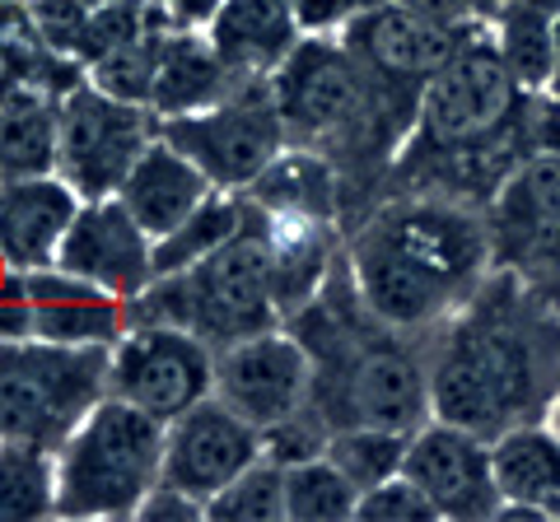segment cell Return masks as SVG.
<instances>
[{
	"mask_svg": "<svg viewBox=\"0 0 560 522\" xmlns=\"http://www.w3.org/2000/svg\"><path fill=\"white\" fill-rule=\"evenodd\" d=\"M430 345V415L486 439L547 420L560 402V318L500 266Z\"/></svg>",
	"mask_w": 560,
	"mask_h": 522,
	"instance_id": "obj_1",
	"label": "cell"
},
{
	"mask_svg": "<svg viewBox=\"0 0 560 522\" xmlns=\"http://www.w3.org/2000/svg\"><path fill=\"white\" fill-rule=\"evenodd\" d=\"M495 266L486 220L444 191L388 201L346 248L360 304L393 332H425L453 318Z\"/></svg>",
	"mask_w": 560,
	"mask_h": 522,
	"instance_id": "obj_2",
	"label": "cell"
},
{
	"mask_svg": "<svg viewBox=\"0 0 560 522\" xmlns=\"http://www.w3.org/2000/svg\"><path fill=\"white\" fill-rule=\"evenodd\" d=\"M248 197V191H243ZM131 322H173L206 336L210 345H230L238 336L280 327L271 299V215L248 197L243 229L183 275H154L127 304Z\"/></svg>",
	"mask_w": 560,
	"mask_h": 522,
	"instance_id": "obj_3",
	"label": "cell"
},
{
	"mask_svg": "<svg viewBox=\"0 0 560 522\" xmlns=\"http://www.w3.org/2000/svg\"><path fill=\"white\" fill-rule=\"evenodd\" d=\"M160 481L164 420L108 392L57 448V518H136Z\"/></svg>",
	"mask_w": 560,
	"mask_h": 522,
	"instance_id": "obj_4",
	"label": "cell"
},
{
	"mask_svg": "<svg viewBox=\"0 0 560 522\" xmlns=\"http://www.w3.org/2000/svg\"><path fill=\"white\" fill-rule=\"evenodd\" d=\"M108 396V345L0 341V439L57 452Z\"/></svg>",
	"mask_w": 560,
	"mask_h": 522,
	"instance_id": "obj_5",
	"label": "cell"
},
{
	"mask_svg": "<svg viewBox=\"0 0 560 522\" xmlns=\"http://www.w3.org/2000/svg\"><path fill=\"white\" fill-rule=\"evenodd\" d=\"M267 90L294 145H323L355 135V127L374 121L378 112V84L364 71V61L346 47L341 33L337 38L304 33L290 57L276 66Z\"/></svg>",
	"mask_w": 560,
	"mask_h": 522,
	"instance_id": "obj_6",
	"label": "cell"
},
{
	"mask_svg": "<svg viewBox=\"0 0 560 522\" xmlns=\"http://www.w3.org/2000/svg\"><path fill=\"white\" fill-rule=\"evenodd\" d=\"M154 135L160 117L150 108L113 98L84 80L57 103V173L80 191V201H108Z\"/></svg>",
	"mask_w": 560,
	"mask_h": 522,
	"instance_id": "obj_7",
	"label": "cell"
},
{
	"mask_svg": "<svg viewBox=\"0 0 560 522\" xmlns=\"http://www.w3.org/2000/svg\"><path fill=\"white\" fill-rule=\"evenodd\" d=\"M108 392L168 425L215 392V345L173 322H131L108 345Z\"/></svg>",
	"mask_w": 560,
	"mask_h": 522,
	"instance_id": "obj_8",
	"label": "cell"
},
{
	"mask_svg": "<svg viewBox=\"0 0 560 522\" xmlns=\"http://www.w3.org/2000/svg\"><path fill=\"white\" fill-rule=\"evenodd\" d=\"M160 135L168 145H178L220 191H248L257 173L290 145V131L276 112L267 84H248L215 108L164 117Z\"/></svg>",
	"mask_w": 560,
	"mask_h": 522,
	"instance_id": "obj_9",
	"label": "cell"
},
{
	"mask_svg": "<svg viewBox=\"0 0 560 522\" xmlns=\"http://www.w3.org/2000/svg\"><path fill=\"white\" fill-rule=\"evenodd\" d=\"M215 396L243 420L267 429L313 396V355L285 322L238 336L215 351Z\"/></svg>",
	"mask_w": 560,
	"mask_h": 522,
	"instance_id": "obj_10",
	"label": "cell"
},
{
	"mask_svg": "<svg viewBox=\"0 0 560 522\" xmlns=\"http://www.w3.org/2000/svg\"><path fill=\"white\" fill-rule=\"evenodd\" d=\"M401 472L425 490L440 522H481L500 513L495 452H490V439L477 429L430 415L420 429H411Z\"/></svg>",
	"mask_w": 560,
	"mask_h": 522,
	"instance_id": "obj_11",
	"label": "cell"
},
{
	"mask_svg": "<svg viewBox=\"0 0 560 522\" xmlns=\"http://www.w3.org/2000/svg\"><path fill=\"white\" fill-rule=\"evenodd\" d=\"M471 28L477 24H448L425 10L401 5V0H378V5L350 14L341 38L364 61V71L374 75L378 90L383 84H401V90L420 94V84L458 51V43Z\"/></svg>",
	"mask_w": 560,
	"mask_h": 522,
	"instance_id": "obj_12",
	"label": "cell"
},
{
	"mask_svg": "<svg viewBox=\"0 0 560 522\" xmlns=\"http://www.w3.org/2000/svg\"><path fill=\"white\" fill-rule=\"evenodd\" d=\"M490 252L510 271L560 261V154H528L490 191Z\"/></svg>",
	"mask_w": 560,
	"mask_h": 522,
	"instance_id": "obj_13",
	"label": "cell"
},
{
	"mask_svg": "<svg viewBox=\"0 0 560 522\" xmlns=\"http://www.w3.org/2000/svg\"><path fill=\"white\" fill-rule=\"evenodd\" d=\"M261 458V434L215 392L164 425V481L183 485L201 503L238 481Z\"/></svg>",
	"mask_w": 560,
	"mask_h": 522,
	"instance_id": "obj_14",
	"label": "cell"
},
{
	"mask_svg": "<svg viewBox=\"0 0 560 522\" xmlns=\"http://www.w3.org/2000/svg\"><path fill=\"white\" fill-rule=\"evenodd\" d=\"M57 261L66 271H75L80 281H90L94 289L131 304L154 281V238L140 229L136 215L117 197L84 201Z\"/></svg>",
	"mask_w": 560,
	"mask_h": 522,
	"instance_id": "obj_15",
	"label": "cell"
},
{
	"mask_svg": "<svg viewBox=\"0 0 560 522\" xmlns=\"http://www.w3.org/2000/svg\"><path fill=\"white\" fill-rule=\"evenodd\" d=\"M80 205V191L61 173L0 178V257L20 271L57 261Z\"/></svg>",
	"mask_w": 560,
	"mask_h": 522,
	"instance_id": "obj_16",
	"label": "cell"
},
{
	"mask_svg": "<svg viewBox=\"0 0 560 522\" xmlns=\"http://www.w3.org/2000/svg\"><path fill=\"white\" fill-rule=\"evenodd\" d=\"M490 452H495V481H500L495 518L560 522V425L551 415L495 434Z\"/></svg>",
	"mask_w": 560,
	"mask_h": 522,
	"instance_id": "obj_17",
	"label": "cell"
},
{
	"mask_svg": "<svg viewBox=\"0 0 560 522\" xmlns=\"http://www.w3.org/2000/svg\"><path fill=\"white\" fill-rule=\"evenodd\" d=\"M206 38L238 90H248V84H267L276 75V66L304 38V28L294 20L290 0H224Z\"/></svg>",
	"mask_w": 560,
	"mask_h": 522,
	"instance_id": "obj_18",
	"label": "cell"
},
{
	"mask_svg": "<svg viewBox=\"0 0 560 522\" xmlns=\"http://www.w3.org/2000/svg\"><path fill=\"white\" fill-rule=\"evenodd\" d=\"M210 191H215V182H210L178 145H168L164 135H154V141L145 145V154L136 159L131 178L121 182L117 201L136 215V224L150 238H160L168 229H178Z\"/></svg>",
	"mask_w": 560,
	"mask_h": 522,
	"instance_id": "obj_19",
	"label": "cell"
},
{
	"mask_svg": "<svg viewBox=\"0 0 560 522\" xmlns=\"http://www.w3.org/2000/svg\"><path fill=\"white\" fill-rule=\"evenodd\" d=\"M230 94H238L234 75L224 71V61L215 57L206 33L197 28H168L164 51H160V71H154V94L150 112L154 117H187L201 108H215Z\"/></svg>",
	"mask_w": 560,
	"mask_h": 522,
	"instance_id": "obj_20",
	"label": "cell"
},
{
	"mask_svg": "<svg viewBox=\"0 0 560 522\" xmlns=\"http://www.w3.org/2000/svg\"><path fill=\"white\" fill-rule=\"evenodd\" d=\"M337 248H331L327 220H280L271 215V299L280 308V322L304 312L327 281L337 275Z\"/></svg>",
	"mask_w": 560,
	"mask_h": 522,
	"instance_id": "obj_21",
	"label": "cell"
},
{
	"mask_svg": "<svg viewBox=\"0 0 560 522\" xmlns=\"http://www.w3.org/2000/svg\"><path fill=\"white\" fill-rule=\"evenodd\" d=\"M486 28L523 90L547 94L560 71V0H510Z\"/></svg>",
	"mask_w": 560,
	"mask_h": 522,
	"instance_id": "obj_22",
	"label": "cell"
},
{
	"mask_svg": "<svg viewBox=\"0 0 560 522\" xmlns=\"http://www.w3.org/2000/svg\"><path fill=\"white\" fill-rule=\"evenodd\" d=\"M248 197L267 215H280V220H327L331 224V215H337V178H331V164L323 159L318 145L290 141L257 173Z\"/></svg>",
	"mask_w": 560,
	"mask_h": 522,
	"instance_id": "obj_23",
	"label": "cell"
},
{
	"mask_svg": "<svg viewBox=\"0 0 560 522\" xmlns=\"http://www.w3.org/2000/svg\"><path fill=\"white\" fill-rule=\"evenodd\" d=\"M243 215H248V197L215 187L178 229L154 238V275H183L197 266V261H206L210 252H220L224 242L243 229Z\"/></svg>",
	"mask_w": 560,
	"mask_h": 522,
	"instance_id": "obj_24",
	"label": "cell"
},
{
	"mask_svg": "<svg viewBox=\"0 0 560 522\" xmlns=\"http://www.w3.org/2000/svg\"><path fill=\"white\" fill-rule=\"evenodd\" d=\"M57 173V98L14 94L0 103V178Z\"/></svg>",
	"mask_w": 560,
	"mask_h": 522,
	"instance_id": "obj_25",
	"label": "cell"
},
{
	"mask_svg": "<svg viewBox=\"0 0 560 522\" xmlns=\"http://www.w3.org/2000/svg\"><path fill=\"white\" fill-rule=\"evenodd\" d=\"M57 518V452L0 439V522Z\"/></svg>",
	"mask_w": 560,
	"mask_h": 522,
	"instance_id": "obj_26",
	"label": "cell"
},
{
	"mask_svg": "<svg viewBox=\"0 0 560 522\" xmlns=\"http://www.w3.org/2000/svg\"><path fill=\"white\" fill-rule=\"evenodd\" d=\"M131 327L127 299L113 294H75V299L57 304H33V336L61 341V345H113Z\"/></svg>",
	"mask_w": 560,
	"mask_h": 522,
	"instance_id": "obj_27",
	"label": "cell"
},
{
	"mask_svg": "<svg viewBox=\"0 0 560 522\" xmlns=\"http://www.w3.org/2000/svg\"><path fill=\"white\" fill-rule=\"evenodd\" d=\"M360 490L337 462L313 458L285 472V522H350Z\"/></svg>",
	"mask_w": 560,
	"mask_h": 522,
	"instance_id": "obj_28",
	"label": "cell"
},
{
	"mask_svg": "<svg viewBox=\"0 0 560 522\" xmlns=\"http://www.w3.org/2000/svg\"><path fill=\"white\" fill-rule=\"evenodd\" d=\"M407 443L411 434L401 429H378V425H350V429H331L327 458L355 481V490L364 495L370 485L397 476L407 466Z\"/></svg>",
	"mask_w": 560,
	"mask_h": 522,
	"instance_id": "obj_29",
	"label": "cell"
},
{
	"mask_svg": "<svg viewBox=\"0 0 560 522\" xmlns=\"http://www.w3.org/2000/svg\"><path fill=\"white\" fill-rule=\"evenodd\" d=\"M173 24L160 14V24L145 28L136 43L108 51L103 61L90 66V84H98L103 94L113 98H127V103H140L150 108V94H154V71H160V51H164V33Z\"/></svg>",
	"mask_w": 560,
	"mask_h": 522,
	"instance_id": "obj_30",
	"label": "cell"
},
{
	"mask_svg": "<svg viewBox=\"0 0 560 522\" xmlns=\"http://www.w3.org/2000/svg\"><path fill=\"white\" fill-rule=\"evenodd\" d=\"M210 522H285V466L257 458L206 503Z\"/></svg>",
	"mask_w": 560,
	"mask_h": 522,
	"instance_id": "obj_31",
	"label": "cell"
},
{
	"mask_svg": "<svg viewBox=\"0 0 560 522\" xmlns=\"http://www.w3.org/2000/svg\"><path fill=\"white\" fill-rule=\"evenodd\" d=\"M257 434H261V458L285 466V472L300 466V462L323 458L327 443H331V425L313 406H300L294 415H285V420H276V425L257 429Z\"/></svg>",
	"mask_w": 560,
	"mask_h": 522,
	"instance_id": "obj_32",
	"label": "cell"
},
{
	"mask_svg": "<svg viewBox=\"0 0 560 522\" xmlns=\"http://www.w3.org/2000/svg\"><path fill=\"white\" fill-rule=\"evenodd\" d=\"M355 518L360 522H440L434 503L425 499V490H420L407 472L370 485L355 503Z\"/></svg>",
	"mask_w": 560,
	"mask_h": 522,
	"instance_id": "obj_33",
	"label": "cell"
},
{
	"mask_svg": "<svg viewBox=\"0 0 560 522\" xmlns=\"http://www.w3.org/2000/svg\"><path fill=\"white\" fill-rule=\"evenodd\" d=\"M28 24H33V43L61 51V57H75L84 24H90V5L84 0H28Z\"/></svg>",
	"mask_w": 560,
	"mask_h": 522,
	"instance_id": "obj_34",
	"label": "cell"
},
{
	"mask_svg": "<svg viewBox=\"0 0 560 522\" xmlns=\"http://www.w3.org/2000/svg\"><path fill=\"white\" fill-rule=\"evenodd\" d=\"M140 522H197L206 518V503L197 495H187L183 485H173V481H160L154 490L145 495V503L136 509Z\"/></svg>",
	"mask_w": 560,
	"mask_h": 522,
	"instance_id": "obj_35",
	"label": "cell"
},
{
	"mask_svg": "<svg viewBox=\"0 0 560 522\" xmlns=\"http://www.w3.org/2000/svg\"><path fill=\"white\" fill-rule=\"evenodd\" d=\"M290 10L304 33H341L355 14V0H290Z\"/></svg>",
	"mask_w": 560,
	"mask_h": 522,
	"instance_id": "obj_36",
	"label": "cell"
},
{
	"mask_svg": "<svg viewBox=\"0 0 560 522\" xmlns=\"http://www.w3.org/2000/svg\"><path fill=\"white\" fill-rule=\"evenodd\" d=\"M220 5L224 0H164V20L173 24V28H197V33H206L210 28V20L220 14Z\"/></svg>",
	"mask_w": 560,
	"mask_h": 522,
	"instance_id": "obj_37",
	"label": "cell"
},
{
	"mask_svg": "<svg viewBox=\"0 0 560 522\" xmlns=\"http://www.w3.org/2000/svg\"><path fill=\"white\" fill-rule=\"evenodd\" d=\"M33 336V304L24 294H0V341Z\"/></svg>",
	"mask_w": 560,
	"mask_h": 522,
	"instance_id": "obj_38",
	"label": "cell"
},
{
	"mask_svg": "<svg viewBox=\"0 0 560 522\" xmlns=\"http://www.w3.org/2000/svg\"><path fill=\"white\" fill-rule=\"evenodd\" d=\"M463 5H467V14H471V20H477V24H486V20H495V14H500L504 5H510V0H463Z\"/></svg>",
	"mask_w": 560,
	"mask_h": 522,
	"instance_id": "obj_39",
	"label": "cell"
},
{
	"mask_svg": "<svg viewBox=\"0 0 560 522\" xmlns=\"http://www.w3.org/2000/svg\"><path fill=\"white\" fill-rule=\"evenodd\" d=\"M84 5H90V10H94V5H121V0H84Z\"/></svg>",
	"mask_w": 560,
	"mask_h": 522,
	"instance_id": "obj_40",
	"label": "cell"
},
{
	"mask_svg": "<svg viewBox=\"0 0 560 522\" xmlns=\"http://www.w3.org/2000/svg\"><path fill=\"white\" fill-rule=\"evenodd\" d=\"M551 420H556V425H560V402H556V411H551Z\"/></svg>",
	"mask_w": 560,
	"mask_h": 522,
	"instance_id": "obj_41",
	"label": "cell"
},
{
	"mask_svg": "<svg viewBox=\"0 0 560 522\" xmlns=\"http://www.w3.org/2000/svg\"><path fill=\"white\" fill-rule=\"evenodd\" d=\"M150 5H164V0H150Z\"/></svg>",
	"mask_w": 560,
	"mask_h": 522,
	"instance_id": "obj_42",
	"label": "cell"
}]
</instances>
